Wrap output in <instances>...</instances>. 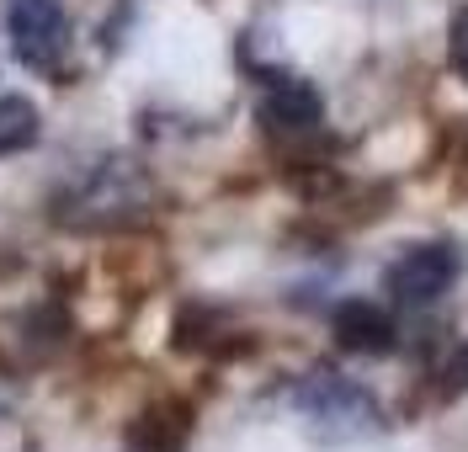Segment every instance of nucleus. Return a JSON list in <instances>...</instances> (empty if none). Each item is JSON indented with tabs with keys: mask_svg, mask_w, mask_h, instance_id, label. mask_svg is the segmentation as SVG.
Returning a JSON list of instances; mask_svg holds the SVG:
<instances>
[{
	"mask_svg": "<svg viewBox=\"0 0 468 452\" xmlns=\"http://www.w3.org/2000/svg\"><path fill=\"white\" fill-rule=\"evenodd\" d=\"M447 59H452V69L468 80V5L452 16V27H447Z\"/></svg>",
	"mask_w": 468,
	"mask_h": 452,
	"instance_id": "9",
	"label": "nucleus"
},
{
	"mask_svg": "<svg viewBox=\"0 0 468 452\" xmlns=\"http://www.w3.org/2000/svg\"><path fill=\"white\" fill-rule=\"evenodd\" d=\"M261 118H266V128H277V133H314L320 118H324L320 90L309 86V80L277 75L261 96Z\"/></svg>",
	"mask_w": 468,
	"mask_h": 452,
	"instance_id": "5",
	"label": "nucleus"
},
{
	"mask_svg": "<svg viewBox=\"0 0 468 452\" xmlns=\"http://www.w3.org/2000/svg\"><path fill=\"white\" fill-rule=\"evenodd\" d=\"M388 299L405 303V309H420V303L441 299L452 282H458V250L452 245H410L405 256L388 267Z\"/></svg>",
	"mask_w": 468,
	"mask_h": 452,
	"instance_id": "3",
	"label": "nucleus"
},
{
	"mask_svg": "<svg viewBox=\"0 0 468 452\" xmlns=\"http://www.w3.org/2000/svg\"><path fill=\"white\" fill-rule=\"evenodd\" d=\"M192 436V410L186 405H154L144 410L133 431H128V447L133 452H181Z\"/></svg>",
	"mask_w": 468,
	"mask_h": 452,
	"instance_id": "7",
	"label": "nucleus"
},
{
	"mask_svg": "<svg viewBox=\"0 0 468 452\" xmlns=\"http://www.w3.org/2000/svg\"><path fill=\"white\" fill-rule=\"evenodd\" d=\"M288 405H292V415L303 421V431H309L314 442H330V447L367 442V436L383 431L378 399L362 389V384H351L346 373H335V367L303 373L288 389Z\"/></svg>",
	"mask_w": 468,
	"mask_h": 452,
	"instance_id": "1",
	"label": "nucleus"
},
{
	"mask_svg": "<svg viewBox=\"0 0 468 452\" xmlns=\"http://www.w3.org/2000/svg\"><path fill=\"white\" fill-rule=\"evenodd\" d=\"M144 203H149L144 176L128 160H101L96 171H86L69 186V197L58 203V218L75 224V229H112V224L139 218Z\"/></svg>",
	"mask_w": 468,
	"mask_h": 452,
	"instance_id": "2",
	"label": "nucleus"
},
{
	"mask_svg": "<svg viewBox=\"0 0 468 452\" xmlns=\"http://www.w3.org/2000/svg\"><path fill=\"white\" fill-rule=\"evenodd\" d=\"M11 37H16V54L27 69L54 75L64 64L69 48V22H64V5L58 0H16L11 5Z\"/></svg>",
	"mask_w": 468,
	"mask_h": 452,
	"instance_id": "4",
	"label": "nucleus"
},
{
	"mask_svg": "<svg viewBox=\"0 0 468 452\" xmlns=\"http://www.w3.org/2000/svg\"><path fill=\"white\" fill-rule=\"evenodd\" d=\"M335 335L346 352H367V357H383L394 352V320L383 303H367V299H351L335 309Z\"/></svg>",
	"mask_w": 468,
	"mask_h": 452,
	"instance_id": "6",
	"label": "nucleus"
},
{
	"mask_svg": "<svg viewBox=\"0 0 468 452\" xmlns=\"http://www.w3.org/2000/svg\"><path fill=\"white\" fill-rule=\"evenodd\" d=\"M43 122H37V107L22 101V96H0V154H16L37 144Z\"/></svg>",
	"mask_w": 468,
	"mask_h": 452,
	"instance_id": "8",
	"label": "nucleus"
}]
</instances>
